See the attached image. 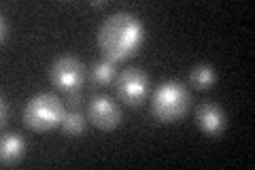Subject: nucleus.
Instances as JSON below:
<instances>
[{
    "mask_svg": "<svg viewBox=\"0 0 255 170\" xmlns=\"http://www.w3.org/2000/svg\"><path fill=\"white\" fill-rule=\"evenodd\" d=\"M145 26L142 21L130 11H115L102 19L96 43L105 60L113 64L130 60L134 53L145 43Z\"/></svg>",
    "mask_w": 255,
    "mask_h": 170,
    "instance_id": "1",
    "label": "nucleus"
},
{
    "mask_svg": "<svg viewBox=\"0 0 255 170\" xmlns=\"http://www.w3.org/2000/svg\"><path fill=\"white\" fill-rule=\"evenodd\" d=\"M191 107V94L181 81L168 79L164 83H159L155 87V92L151 94V115L162 124H174L181 121L187 115V111Z\"/></svg>",
    "mask_w": 255,
    "mask_h": 170,
    "instance_id": "2",
    "label": "nucleus"
},
{
    "mask_svg": "<svg viewBox=\"0 0 255 170\" xmlns=\"http://www.w3.org/2000/svg\"><path fill=\"white\" fill-rule=\"evenodd\" d=\"M66 111V102L58 94L38 92L26 102V107L21 111V119L34 132H51L53 128L62 124Z\"/></svg>",
    "mask_w": 255,
    "mask_h": 170,
    "instance_id": "3",
    "label": "nucleus"
},
{
    "mask_svg": "<svg viewBox=\"0 0 255 170\" xmlns=\"http://www.w3.org/2000/svg\"><path fill=\"white\" fill-rule=\"evenodd\" d=\"M49 79L55 90L68 94V92L81 90V85L87 79V68L77 55H60V58H55L51 62Z\"/></svg>",
    "mask_w": 255,
    "mask_h": 170,
    "instance_id": "4",
    "label": "nucleus"
},
{
    "mask_svg": "<svg viewBox=\"0 0 255 170\" xmlns=\"http://www.w3.org/2000/svg\"><path fill=\"white\" fill-rule=\"evenodd\" d=\"M115 92L119 100L130 104V107H138V104L147 98L149 94V77L147 72L138 66H128L115 77Z\"/></svg>",
    "mask_w": 255,
    "mask_h": 170,
    "instance_id": "5",
    "label": "nucleus"
},
{
    "mask_svg": "<svg viewBox=\"0 0 255 170\" xmlns=\"http://www.w3.org/2000/svg\"><path fill=\"white\" fill-rule=\"evenodd\" d=\"M85 115L87 121L94 124L96 128H100V130H115L122 124V107L109 94H96L87 102Z\"/></svg>",
    "mask_w": 255,
    "mask_h": 170,
    "instance_id": "6",
    "label": "nucleus"
},
{
    "mask_svg": "<svg viewBox=\"0 0 255 170\" xmlns=\"http://www.w3.org/2000/svg\"><path fill=\"white\" fill-rule=\"evenodd\" d=\"M196 124L206 136H219L226 130V113L211 100L200 102L196 109Z\"/></svg>",
    "mask_w": 255,
    "mask_h": 170,
    "instance_id": "7",
    "label": "nucleus"
},
{
    "mask_svg": "<svg viewBox=\"0 0 255 170\" xmlns=\"http://www.w3.org/2000/svg\"><path fill=\"white\" fill-rule=\"evenodd\" d=\"M23 151H26V141L19 134H15V132L2 134V141H0V162L4 166L17 164L23 156Z\"/></svg>",
    "mask_w": 255,
    "mask_h": 170,
    "instance_id": "8",
    "label": "nucleus"
},
{
    "mask_svg": "<svg viewBox=\"0 0 255 170\" xmlns=\"http://www.w3.org/2000/svg\"><path fill=\"white\" fill-rule=\"evenodd\" d=\"M115 77H117V70H115V64L111 62V60L100 58L98 62H94L92 66H90V79H92V83L100 85V87L113 83Z\"/></svg>",
    "mask_w": 255,
    "mask_h": 170,
    "instance_id": "9",
    "label": "nucleus"
},
{
    "mask_svg": "<svg viewBox=\"0 0 255 170\" xmlns=\"http://www.w3.org/2000/svg\"><path fill=\"white\" fill-rule=\"evenodd\" d=\"M85 126H87V115L79 109H68L60 124L62 132L66 136H81L85 132Z\"/></svg>",
    "mask_w": 255,
    "mask_h": 170,
    "instance_id": "10",
    "label": "nucleus"
},
{
    "mask_svg": "<svg viewBox=\"0 0 255 170\" xmlns=\"http://www.w3.org/2000/svg\"><path fill=\"white\" fill-rule=\"evenodd\" d=\"M215 81H217V72H215L211 64H196L189 72V83L196 90H209Z\"/></svg>",
    "mask_w": 255,
    "mask_h": 170,
    "instance_id": "11",
    "label": "nucleus"
},
{
    "mask_svg": "<svg viewBox=\"0 0 255 170\" xmlns=\"http://www.w3.org/2000/svg\"><path fill=\"white\" fill-rule=\"evenodd\" d=\"M66 107L68 109H79L81 107V102H83V94H81V90H75V92H68L66 94Z\"/></svg>",
    "mask_w": 255,
    "mask_h": 170,
    "instance_id": "12",
    "label": "nucleus"
},
{
    "mask_svg": "<svg viewBox=\"0 0 255 170\" xmlns=\"http://www.w3.org/2000/svg\"><path fill=\"white\" fill-rule=\"evenodd\" d=\"M0 102H2V104H0V126H6V121H9V119H6V117H9V102H6L4 98L2 100H0Z\"/></svg>",
    "mask_w": 255,
    "mask_h": 170,
    "instance_id": "13",
    "label": "nucleus"
},
{
    "mask_svg": "<svg viewBox=\"0 0 255 170\" xmlns=\"http://www.w3.org/2000/svg\"><path fill=\"white\" fill-rule=\"evenodd\" d=\"M6 36H9V23H6V17L0 19V40H6Z\"/></svg>",
    "mask_w": 255,
    "mask_h": 170,
    "instance_id": "14",
    "label": "nucleus"
},
{
    "mask_svg": "<svg viewBox=\"0 0 255 170\" xmlns=\"http://www.w3.org/2000/svg\"><path fill=\"white\" fill-rule=\"evenodd\" d=\"M92 4H96V6H105V0H94Z\"/></svg>",
    "mask_w": 255,
    "mask_h": 170,
    "instance_id": "15",
    "label": "nucleus"
}]
</instances>
